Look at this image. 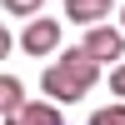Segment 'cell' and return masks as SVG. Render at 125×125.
Instances as JSON below:
<instances>
[{
    "label": "cell",
    "mask_w": 125,
    "mask_h": 125,
    "mask_svg": "<svg viewBox=\"0 0 125 125\" xmlns=\"http://www.w3.org/2000/svg\"><path fill=\"white\" fill-rule=\"evenodd\" d=\"M110 90H115V100L125 105V65H115V70H110Z\"/></svg>",
    "instance_id": "obj_9"
},
{
    "label": "cell",
    "mask_w": 125,
    "mask_h": 125,
    "mask_svg": "<svg viewBox=\"0 0 125 125\" xmlns=\"http://www.w3.org/2000/svg\"><path fill=\"white\" fill-rule=\"evenodd\" d=\"M0 5H5V15H35L45 0H0Z\"/></svg>",
    "instance_id": "obj_8"
},
{
    "label": "cell",
    "mask_w": 125,
    "mask_h": 125,
    "mask_svg": "<svg viewBox=\"0 0 125 125\" xmlns=\"http://www.w3.org/2000/svg\"><path fill=\"white\" fill-rule=\"evenodd\" d=\"M5 125H60V105H50V100H25L15 115H5Z\"/></svg>",
    "instance_id": "obj_4"
},
{
    "label": "cell",
    "mask_w": 125,
    "mask_h": 125,
    "mask_svg": "<svg viewBox=\"0 0 125 125\" xmlns=\"http://www.w3.org/2000/svg\"><path fill=\"white\" fill-rule=\"evenodd\" d=\"M80 50H85L90 65H120V55H125V35H120L115 25H90Z\"/></svg>",
    "instance_id": "obj_2"
},
{
    "label": "cell",
    "mask_w": 125,
    "mask_h": 125,
    "mask_svg": "<svg viewBox=\"0 0 125 125\" xmlns=\"http://www.w3.org/2000/svg\"><path fill=\"white\" fill-rule=\"evenodd\" d=\"M110 15V0H65V20H75V25H100V20Z\"/></svg>",
    "instance_id": "obj_5"
},
{
    "label": "cell",
    "mask_w": 125,
    "mask_h": 125,
    "mask_svg": "<svg viewBox=\"0 0 125 125\" xmlns=\"http://www.w3.org/2000/svg\"><path fill=\"white\" fill-rule=\"evenodd\" d=\"M90 125H125V105H100L90 115Z\"/></svg>",
    "instance_id": "obj_7"
},
{
    "label": "cell",
    "mask_w": 125,
    "mask_h": 125,
    "mask_svg": "<svg viewBox=\"0 0 125 125\" xmlns=\"http://www.w3.org/2000/svg\"><path fill=\"white\" fill-rule=\"evenodd\" d=\"M120 35H125V10H120Z\"/></svg>",
    "instance_id": "obj_11"
},
{
    "label": "cell",
    "mask_w": 125,
    "mask_h": 125,
    "mask_svg": "<svg viewBox=\"0 0 125 125\" xmlns=\"http://www.w3.org/2000/svg\"><path fill=\"white\" fill-rule=\"evenodd\" d=\"M20 105H25V85H20L15 75H0V110H5V115H15Z\"/></svg>",
    "instance_id": "obj_6"
},
{
    "label": "cell",
    "mask_w": 125,
    "mask_h": 125,
    "mask_svg": "<svg viewBox=\"0 0 125 125\" xmlns=\"http://www.w3.org/2000/svg\"><path fill=\"white\" fill-rule=\"evenodd\" d=\"M20 50H25V55H50V50H60V25L50 15H35L20 30Z\"/></svg>",
    "instance_id": "obj_3"
},
{
    "label": "cell",
    "mask_w": 125,
    "mask_h": 125,
    "mask_svg": "<svg viewBox=\"0 0 125 125\" xmlns=\"http://www.w3.org/2000/svg\"><path fill=\"white\" fill-rule=\"evenodd\" d=\"M5 55H10V30L0 25V60H5Z\"/></svg>",
    "instance_id": "obj_10"
},
{
    "label": "cell",
    "mask_w": 125,
    "mask_h": 125,
    "mask_svg": "<svg viewBox=\"0 0 125 125\" xmlns=\"http://www.w3.org/2000/svg\"><path fill=\"white\" fill-rule=\"evenodd\" d=\"M95 80H100V65H90L85 50L75 45V50H65V55L45 70V100H55V105H75V100L90 95Z\"/></svg>",
    "instance_id": "obj_1"
}]
</instances>
